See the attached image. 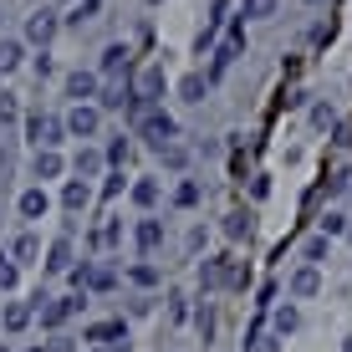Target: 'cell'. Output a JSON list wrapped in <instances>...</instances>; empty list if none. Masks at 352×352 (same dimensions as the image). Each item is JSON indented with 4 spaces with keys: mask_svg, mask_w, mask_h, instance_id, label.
Listing matches in <instances>:
<instances>
[{
    "mask_svg": "<svg viewBox=\"0 0 352 352\" xmlns=\"http://www.w3.org/2000/svg\"><path fill=\"white\" fill-rule=\"evenodd\" d=\"M10 174H16V143L0 133V179H10Z\"/></svg>",
    "mask_w": 352,
    "mask_h": 352,
    "instance_id": "30",
    "label": "cell"
},
{
    "mask_svg": "<svg viewBox=\"0 0 352 352\" xmlns=\"http://www.w3.org/2000/svg\"><path fill=\"white\" fill-rule=\"evenodd\" d=\"M194 322H199L204 342H210V337H214V311H210V307H199V311H194Z\"/></svg>",
    "mask_w": 352,
    "mask_h": 352,
    "instance_id": "36",
    "label": "cell"
},
{
    "mask_svg": "<svg viewBox=\"0 0 352 352\" xmlns=\"http://www.w3.org/2000/svg\"><path fill=\"white\" fill-rule=\"evenodd\" d=\"M102 92V77H97V72H67V97L72 102H92V97Z\"/></svg>",
    "mask_w": 352,
    "mask_h": 352,
    "instance_id": "6",
    "label": "cell"
},
{
    "mask_svg": "<svg viewBox=\"0 0 352 352\" xmlns=\"http://www.w3.org/2000/svg\"><path fill=\"white\" fill-rule=\"evenodd\" d=\"M296 327H301V311H296V307H276V311H271V332H276V337H291Z\"/></svg>",
    "mask_w": 352,
    "mask_h": 352,
    "instance_id": "17",
    "label": "cell"
},
{
    "mask_svg": "<svg viewBox=\"0 0 352 352\" xmlns=\"http://www.w3.org/2000/svg\"><path fill=\"white\" fill-rule=\"evenodd\" d=\"M347 230H352V225H347V214H342V210H332V214H322V235H327V240H337V235H347Z\"/></svg>",
    "mask_w": 352,
    "mask_h": 352,
    "instance_id": "28",
    "label": "cell"
},
{
    "mask_svg": "<svg viewBox=\"0 0 352 352\" xmlns=\"http://www.w3.org/2000/svg\"><path fill=\"white\" fill-rule=\"evenodd\" d=\"M133 102V92L123 87V82H102V92H97V113H118V107H128Z\"/></svg>",
    "mask_w": 352,
    "mask_h": 352,
    "instance_id": "9",
    "label": "cell"
},
{
    "mask_svg": "<svg viewBox=\"0 0 352 352\" xmlns=\"http://www.w3.org/2000/svg\"><path fill=\"white\" fill-rule=\"evenodd\" d=\"M82 307H87V291H77V296H52L41 311H36V317H41V327H46V332H56V327H62L67 317H77Z\"/></svg>",
    "mask_w": 352,
    "mask_h": 352,
    "instance_id": "4",
    "label": "cell"
},
{
    "mask_svg": "<svg viewBox=\"0 0 352 352\" xmlns=\"http://www.w3.org/2000/svg\"><path fill=\"white\" fill-rule=\"evenodd\" d=\"M56 26H62V16H56L52 6H36L31 16H26V41L46 52V46H52V36H56Z\"/></svg>",
    "mask_w": 352,
    "mask_h": 352,
    "instance_id": "5",
    "label": "cell"
},
{
    "mask_svg": "<svg viewBox=\"0 0 352 352\" xmlns=\"http://www.w3.org/2000/svg\"><path fill=\"white\" fill-rule=\"evenodd\" d=\"M204 92H210V77H204V72L179 77V97H184V102H204Z\"/></svg>",
    "mask_w": 352,
    "mask_h": 352,
    "instance_id": "15",
    "label": "cell"
},
{
    "mask_svg": "<svg viewBox=\"0 0 352 352\" xmlns=\"http://www.w3.org/2000/svg\"><path fill=\"white\" fill-rule=\"evenodd\" d=\"M62 210H72V214L87 210V184H82V179H67L62 184Z\"/></svg>",
    "mask_w": 352,
    "mask_h": 352,
    "instance_id": "19",
    "label": "cell"
},
{
    "mask_svg": "<svg viewBox=\"0 0 352 352\" xmlns=\"http://www.w3.org/2000/svg\"><path fill=\"white\" fill-rule=\"evenodd\" d=\"M21 56H26V52H21L16 36H0V77H10V72L21 67Z\"/></svg>",
    "mask_w": 352,
    "mask_h": 352,
    "instance_id": "16",
    "label": "cell"
},
{
    "mask_svg": "<svg viewBox=\"0 0 352 352\" xmlns=\"http://www.w3.org/2000/svg\"><path fill=\"white\" fill-rule=\"evenodd\" d=\"M36 179H62V168H67V159H62V153H56V148H36Z\"/></svg>",
    "mask_w": 352,
    "mask_h": 352,
    "instance_id": "13",
    "label": "cell"
},
{
    "mask_svg": "<svg viewBox=\"0 0 352 352\" xmlns=\"http://www.w3.org/2000/svg\"><path fill=\"white\" fill-rule=\"evenodd\" d=\"M347 179H352V174H347V168H337V174H332V179H327V189H332V194H342V189H347Z\"/></svg>",
    "mask_w": 352,
    "mask_h": 352,
    "instance_id": "37",
    "label": "cell"
},
{
    "mask_svg": "<svg viewBox=\"0 0 352 352\" xmlns=\"http://www.w3.org/2000/svg\"><path fill=\"white\" fill-rule=\"evenodd\" d=\"M0 26H6V10H0Z\"/></svg>",
    "mask_w": 352,
    "mask_h": 352,
    "instance_id": "43",
    "label": "cell"
},
{
    "mask_svg": "<svg viewBox=\"0 0 352 352\" xmlns=\"http://www.w3.org/2000/svg\"><path fill=\"white\" fill-rule=\"evenodd\" d=\"M225 235L230 240H250V210H230L225 214Z\"/></svg>",
    "mask_w": 352,
    "mask_h": 352,
    "instance_id": "22",
    "label": "cell"
},
{
    "mask_svg": "<svg viewBox=\"0 0 352 352\" xmlns=\"http://www.w3.org/2000/svg\"><path fill=\"white\" fill-rule=\"evenodd\" d=\"M16 210H21V220H41V214L52 210V194H46L41 184H36V189H26V194L16 199Z\"/></svg>",
    "mask_w": 352,
    "mask_h": 352,
    "instance_id": "8",
    "label": "cell"
},
{
    "mask_svg": "<svg viewBox=\"0 0 352 352\" xmlns=\"http://www.w3.org/2000/svg\"><path fill=\"white\" fill-rule=\"evenodd\" d=\"M159 164L174 168V174H184V168H189V148H184V143H168V148H159Z\"/></svg>",
    "mask_w": 352,
    "mask_h": 352,
    "instance_id": "21",
    "label": "cell"
},
{
    "mask_svg": "<svg viewBox=\"0 0 352 352\" xmlns=\"http://www.w3.org/2000/svg\"><path fill=\"white\" fill-rule=\"evenodd\" d=\"M31 6H46V0H31Z\"/></svg>",
    "mask_w": 352,
    "mask_h": 352,
    "instance_id": "44",
    "label": "cell"
},
{
    "mask_svg": "<svg viewBox=\"0 0 352 352\" xmlns=\"http://www.w3.org/2000/svg\"><path fill=\"white\" fill-rule=\"evenodd\" d=\"M31 317H36V307H31V301H10L0 322H6V332H26V327H31Z\"/></svg>",
    "mask_w": 352,
    "mask_h": 352,
    "instance_id": "14",
    "label": "cell"
},
{
    "mask_svg": "<svg viewBox=\"0 0 352 352\" xmlns=\"http://www.w3.org/2000/svg\"><path fill=\"white\" fill-rule=\"evenodd\" d=\"M102 194H107V199H118V194H123V174H113V179H107Z\"/></svg>",
    "mask_w": 352,
    "mask_h": 352,
    "instance_id": "38",
    "label": "cell"
},
{
    "mask_svg": "<svg viewBox=\"0 0 352 352\" xmlns=\"http://www.w3.org/2000/svg\"><path fill=\"white\" fill-rule=\"evenodd\" d=\"M16 281H21V265L10 256H0V291H16Z\"/></svg>",
    "mask_w": 352,
    "mask_h": 352,
    "instance_id": "31",
    "label": "cell"
},
{
    "mask_svg": "<svg viewBox=\"0 0 352 352\" xmlns=\"http://www.w3.org/2000/svg\"><path fill=\"white\" fill-rule=\"evenodd\" d=\"M128 281H133V286H159V265H133Z\"/></svg>",
    "mask_w": 352,
    "mask_h": 352,
    "instance_id": "33",
    "label": "cell"
},
{
    "mask_svg": "<svg viewBox=\"0 0 352 352\" xmlns=\"http://www.w3.org/2000/svg\"><path fill=\"white\" fill-rule=\"evenodd\" d=\"M317 291H322V265H301V271H291V296H296V301L317 296Z\"/></svg>",
    "mask_w": 352,
    "mask_h": 352,
    "instance_id": "7",
    "label": "cell"
},
{
    "mask_svg": "<svg viewBox=\"0 0 352 352\" xmlns=\"http://www.w3.org/2000/svg\"><path fill=\"white\" fill-rule=\"evenodd\" d=\"M26 352H46V347H26Z\"/></svg>",
    "mask_w": 352,
    "mask_h": 352,
    "instance_id": "42",
    "label": "cell"
},
{
    "mask_svg": "<svg viewBox=\"0 0 352 352\" xmlns=\"http://www.w3.org/2000/svg\"><path fill=\"white\" fill-rule=\"evenodd\" d=\"M72 164H77V179H97V174H102V168H107V159H102V153H97V148H82V153H77V159H72Z\"/></svg>",
    "mask_w": 352,
    "mask_h": 352,
    "instance_id": "18",
    "label": "cell"
},
{
    "mask_svg": "<svg viewBox=\"0 0 352 352\" xmlns=\"http://www.w3.org/2000/svg\"><path fill=\"white\" fill-rule=\"evenodd\" d=\"M21 118V107H16V92H0V128H10Z\"/></svg>",
    "mask_w": 352,
    "mask_h": 352,
    "instance_id": "34",
    "label": "cell"
},
{
    "mask_svg": "<svg viewBox=\"0 0 352 352\" xmlns=\"http://www.w3.org/2000/svg\"><path fill=\"white\" fill-rule=\"evenodd\" d=\"M67 123V138H97V133H102V113H97V102H72V113L62 118Z\"/></svg>",
    "mask_w": 352,
    "mask_h": 352,
    "instance_id": "3",
    "label": "cell"
},
{
    "mask_svg": "<svg viewBox=\"0 0 352 352\" xmlns=\"http://www.w3.org/2000/svg\"><path fill=\"white\" fill-rule=\"evenodd\" d=\"M174 204H179V210H194V204H199V184H194V179H184V184L174 189Z\"/></svg>",
    "mask_w": 352,
    "mask_h": 352,
    "instance_id": "29",
    "label": "cell"
},
{
    "mask_svg": "<svg viewBox=\"0 0 352 352\" xmlns=\"http://www.w3.org/2000/svg\"><path fill=\"white\" fill-rule=\"evenodd\" d=\"M342 352H352V337H347V342H342Z\"/></svg>",
    "mask_w": 352,
    "mask_h": 352,
    "instance_id": "40",
    "label": "cell"
},
{
    "mask_svg": "<svg viewBox=\"0 0 352 352\" xmlns=\"http://www.w3.org/2000/svg\"><path fill=\"white\" fill-rule=\"evenodd\" d=\"M46 352H77V347H72L67 337H52V347H46Z\"/></svg>",
    "mask_w": 352,
    "mask_h": 352,
    "instance_id": "39",
    "label": "cell"
},
{
    "mask_svg": "<svg viewBox=\"0 0 352 352\" xmlns=\"http://www.w3.org/2000/svg\"><path fill=\"white\" fill-rule=\"evenodd\" d=\"M133 240H138V250H143V256H153V250L164 245V220H138Z\"/></svg>",
    "mask_w": 352,
    "mask_h": 352,
    "instance_id": "12",
    "label": "cell"
},
{
    "mask_svg": "<svg viewBox=\"0 0 352 352\" xmlns=\"http://www.w3.org/2000/svg\"><path fill=\"white\" fill-rule=\"evenodd\" d=\"M327 250H332V240H327V235H311L307 245H301V261H307V265H322Z\"/></svg>",
    "mask_w": 352,
    "mask_h": 352,
    "instance_id": "26",
    "label": "cell"
},
{
    "mask_svg": "<svg viewBox=\"0 0 352 352\" xmlns=\"http://www.w3.org/2000/svg\"><path fill=\"white\" fill-rule=\"evenodd\" d=\"M307 6H327V0H307Z\"/></svg>",
    "mask_w": 352,
    "mask_h": 352,
    "instance_id": "41",
    "label": "cell"
},
{
    "mask_svg": "<svg viewBox=\"0 0 352 352\" xmlns=\"http://www.w3.org/2000/svg\"><path fill=\"white\" fill-rule=\"evenodd\" d=\"M311 128H337V113H332V102H311Z\"/></svg>",
    "mask_w": 352,
    "mask_h": 352,
    "instance_id": "32",
    "label": "cell"
},
{
    "mask_svg": "<svg viewBox=\"0 0 352 352\" xmlns=\"http://www.w3.org/2000/svg\"><path fill=\"white\" fill-rule=\"evenodd\" d=\"M0 352H10V347H6V342H0Z\"/></svg>",
    "mask_w": 352,
    "mask_h": 352,
    "instance_id": "45",
    "label": "cell"
},
{
    "mask_svg": "<svg viewBox=\"0 0 352 352\" xmlns=\"http://www.w3.org/2000/svg\"><path fill=\"white\" fill-rule=\"evenodd\" d=\"M245 352H281V337L265 332V327H256V332H250V342H245Z\"/></svg>",
    "mask_w": 352,
    "mask_h": 352,
    "instance_id": "27",
    "label": "cell"
},
{
    "mask_svg": "<svg viewBox=\"0 0 352 352\" xmlns=\"http://www.w3.org/2000/svg\"><path fill=\"white\" fill-rule=\"evenodd\" d=\"M276 0H240V21H271Z\"/></svg>",
    "mask_w": 352,
    "mask_h": 352,
    "instance_id": "24",
    "label": "cell"
},
{
    "mask_svg": "<svg viewBox=\"0 0 352 352\" xmlns=\"http://www.w3.org/2000/svg\"><path fill=\"white\" fill-rule=\"evenodd\" d=\"M128 153H133L128 143H123V138H113V143H107V153H102V159H107V164H128Z\"/></svg>",
    "mask_w": 352,
    "mask_h": 352,
    "instance_id": "35",
    "label": "cell"
},
{
    "mask_svg": "<svg viewBox=\"0 0 352 352\" xmlns=\"http://www.w3.org/2000/svg\"><path fill=\"white\" fill-rule=\"evenodd\" d=\"M118 72H128V46H123V41H113V46L102 52V62H97V77H107V82H113Z\"/></svg>",
    "mask_w": 352,
    "mask_h": 352,
    "instance_id": "11",
    "label": "cell"
},
{
    "mask_svg": "<svg viewBox=\"0 0 352 352\" xmlns=\"http://www.w3.org/2000/svg\"><path fill=\"white\" fill-rule=\"evenodd\" d=\"M133 128H138V138L148 143L153 153H159V148H168V143H179V123H174V118L164 113V107H153V113H143V118H138V123H133Z\"/></svg>",
    "mask_w": 352,
    "mask_h": 352,
    "instance_id": "1",
    "label": "cell"
},
{
    "mask_svg": "<svg viewBox=\"0 0 352 352\" xmlns=\"http://www.w3.org/2000/svg\"><path fill=\"white\" fill-rule=\"evenodd\" d=\"M133 204H138V210H153V204H159V179H138V184H133Z\"/></svg>",
    "mask_w": 352,
    "mask_h": 352,
    "instance_id": "23",
    "label": "cell"
},
{
    "mask_svg": "<svg viewBox=\"0 0 352 352\" xmlns=\"http://www.w3.org/2000/svg\"><path fill=\"white\" fill-rule=\"evenodd\" d=\"M82 337H87V342H107V347H118V342H128V327H123V322H92Z\"/></svg>",
    "mask_w": 352,
    "mask_h": 352,
    "instance_id": "10",
    "label": "cell"
},
{
    "mask_svg": "<svg viewBox=\"0 0 352 352\" xmlns=\"http://www.w3.org/2000/svg\"><path fill=\"white\" fill-rule=\"evenodd\" d=\"M46 271H72V240H52V250H46Z\"/></svg>",
    "mask_w": 352,
    "mask_h": 352,
    "instance_id": "20",
    "label": "cell"
},
{
    "mask_svg": "<svg viewBox=\"0 0 352 352\" xmlns=\"http://www.w3.org/2000/svg\"><path fill=\"white\" fill-rule=\"evenodd\" d=\"M26 138L36 143V148H56V143L67 138V123L56 113H31L26 118Z\"/></svg>",
    "mask_w": 352,
    "mask_h": 352,
    "instance_id": "2",
    "label": "cell"
},
{
    "mask_svg": "<svg viewBox=\"0 0 352 352\" xmlns=\"http://www.w3.org/2000/svg\"><path fill=\"white\" fill-rule=\"evenodd\" d=\"M36 256H41V240H36V235H16V245H10V261H36Z\"/></svg>",
    "mask_w": 352,
    "mask_h": 352,
    "instance_id": "25",
    "label": "cell"
}]
</instances>
